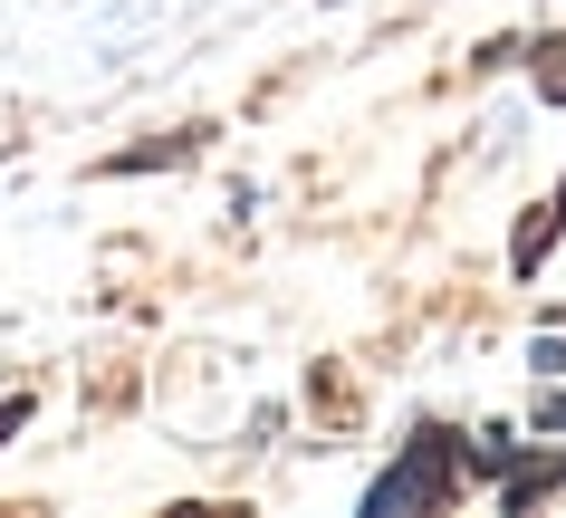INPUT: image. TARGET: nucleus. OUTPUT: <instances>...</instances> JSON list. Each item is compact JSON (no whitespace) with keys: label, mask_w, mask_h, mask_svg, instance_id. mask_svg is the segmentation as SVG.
I'll list each match as a JSON object with an SVG mask.
<instances>
[{"label":"nucleus","mask_w":566,"mask_h":518,"mask_svg":"<svg viewBox=\"0 0 566 518\" xmlns=\"http://www.w3.org/2000/svg\"><path fill=\"white\" fill-rule=\"evenodd\" d=\"M451 452H461L451 432H413V452H403V461L385 471V480L365 489V509H375V518H413V509H442V499H451Z\"/></svg>","instance_id":"nucleus-1"},{"label":"nucleus","mask_w":566,"mask_h":518,"mask_svg":"<svg viewBox=\"0 0 566 518\" xmlns=\"http://www.w3.org/2000/svg\"><path fill=\"white\" fill-rule=\"evenodd\" d=\"M20 423H30V403L10 394V403H0V442H10V432H20Z\"/></svg>","instance_id":"nucleus-4"},{"label":"nucleus","mask_w":566,"mask_h":518,"mask_svg":"<svg viewBox=\"0 0 566 518\" xmlns=\"http://www.w3.org/2000/svg\"><path fill=\"white\" fill-rule=\"evenodd\" d=\"M537 87H547V96H566V39L547 49V59H537Z\"/></svg>","instance_id":"nucleus-3"},{"label":"nucleus","mask_w":566,"mask_h":518,"mask_svg":"<svg viewBox=\"0 0 566 518\" xmlns=\"http://www.w3.org/2000/svg\"><path fill=\"white\" fill-rule=\"evenodd\" d=\"M566 231V183L547 192V202H537L528 221H518V250H509V260H518V269H537V260H547V241H557Z\"/></svg>","instance_id":"nucleus-2"}]
</instances>
